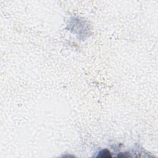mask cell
Masks as SVG:
<instances>
[{
  "instance_id": "obj_1",
  "label": "cell",
  "mask_w": 158,
  "mask_h": 158,
  "mask_svg": "<svg viewBox=\"0 0 158 158\" xmlns=\"http://www.w3.org/2000/svg\"><path fill=\"white\" fill-rule=\"evenodd\" d=\"M98 157H106V158H109V157H111L112 156L110 152H109L108 150H103V151H101L100 153V154L98 155Z\"/></svg>"
}]
</instances>
